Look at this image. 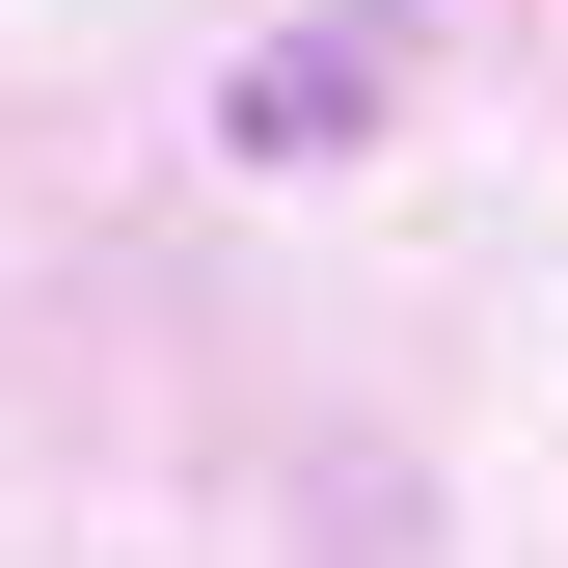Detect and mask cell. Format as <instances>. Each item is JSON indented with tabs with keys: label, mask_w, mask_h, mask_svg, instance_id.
Returning a JSON list of instances; mask_svg holds the SVG:
<instances>
[{
	"label": "cell",
	"mask_w": 568,
	"mask_h": 568,
	"mask_svg": "<svg viewBox=\"0 0 568 568\" xmlns=\"http://www.w3.org/2000/svg\"><path fill=\"white\" fill-rule=\"evenodd\" d=\"M379 109H406V0H325V28H271V54H244V109H217V135H244V163H325V135H379Z\"/></svg>",
	"instance_id": "obj_1"
}]
</instances>
